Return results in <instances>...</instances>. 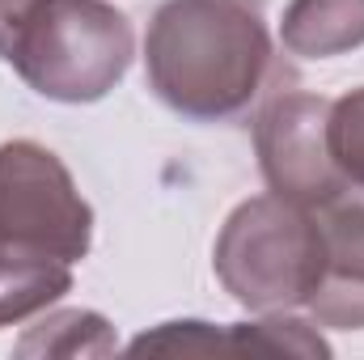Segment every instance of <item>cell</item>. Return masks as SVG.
<instances>
[{
  "mask_svg": "<svg viewBox=\"0 0 364 360\" xmlns=\"http://www.w3.org/2000/svg\"><path fill=\"white\" fill-rule=\"evenodd\" d=\"M68 288H73V263L0 246V327H17L47 314Z\"/></svg>",
  "mask_w": 364,
  "mask_h": 360,
  "instance_id": "ba28073f",
  "label": "cell"
},
{
  "mask_svg": "<svg viewBox=\"0 0 364 360\" xmlns=\"http://www.w3.org/2000/svg\"><path fill=\"white\" fill-rule=\"evenodd\" d=\"M326 144L348 186L364 191V85L331 102L326 115Z\"/></svg>",
  "mask_w": 364,
  "mask_h": 360,
  "instance_id": "8fae6325",
  "label": "cell"
},
{
  "mask_svg": "<svg viewBox=\"0 0 364 360\" xmlns=\"http://www.w3.org/2000/svg\"><path fill=\"white\" fill-rule=\"evenodd\" d=\"M279 73L272 34L246 0H166L144 34V77L174 115L225 123Z\"/></svg>",
  "mask_w": 364,
  "mask_h": 360,
  "instance_id": "6da1fadb",
  "label": "cell"
},
{
  "mask_svg": "<svg viewBox=\"0 0 364 360\" xmlns=\"http://www.w3.org/2000/svg\"><path fill=\"white\" fill-rule=\"evenodd\" d=\"M279 43L301 60H335L364 47V0H288Z\"/></svg>",
  "mask_w": 364,
  "mask_h": 360,
  "instance_id": "52a82bcc",
  "label": "cell"
},
{
  "mask_svg": "<svg viewBox=\"0 0 364 360\" xmlns=\"http://www.w3.org/2000/svg\"><path fill=\"white\" fill-rule=\"evenodd\" d=\"M136 55V30L110 0H26L0 30V60L51 102H97Z\"/></svg>",
  "mask_w": 364,
  "mask_h": 360,
  "instance_id": "7a4b0ae2",
  "label": "cell"
},
{
  "mask_svg": "<svg viewBox=\"0 0 364 360\" xmlns=\"http://www.w3.org/2000/svg\"><path fill=\"white\" fill-rule=\"evenodd\" d=\"M21 4H26V0H0V30H4L9 21H13V13H17Z\"/></svg>",
  "mask_w": 364,
  "mask_h": 360,
  "instance_id": "7c38bea8",
  "label": "cell"
},
{
  "mask_svg": "<svg viewBox=\"0 0 364 360\" xmlns=\"http://www.w3.org/2000/svg\"><path fill=\"white\" fill-rule=\"evenodd\" d=\"M220 288L250 314H296L322 280V233L305 203L284 195L242 199L212 246Z\"/></svg>",
  "mask_w": 364,
  "mask_h": 360,
  "instance_id": "3957f363",
  "label": "cell"
},
{
  "mask_svg": "<svg viewBox=\"0 0 364 360\" xmlns=\"http://www.w3.org/2000/svg\"><path fill=\"white\" fill-rule=\"evenodd\" d=\"M326 115L331 97L292 90L275 93L255 119V149L267 186L305 208L348 186L326 144Z\"/></svg>",
  "mask_w": 364,
  "mask_h": 360,
  "instance_id": "5b68a950",
  "label": "cell"
},
{
  "mask_svg": "<svg viewBox=\"0 0 364 360\" xmlns=\"http://www.w3.org/2000/svg\"><path fill=\"white\" fill-rule=\"evenodd\" d=\"M309 212L322 233V280L305 314L314 327L364 331V191L343 186Z\"/></svg>",
  "mask_w": 364,
  "mask_h": 360,
  "instance_id": "8992f818",
  "label": "cell"
},
{
  "mask_svg": "<svg viewBox=\"0 0 364 360\" xmlns=\"http://www.w3.org/2000/svg\"><path fill=\"white\" fill-rule=\"evenodd\" d=\"M127 352H170V356H212V352H246V335H242V322H225V327H216V322H195V318H186V322H161L157 331H144V335H136L132 339V348Z\"/></svg>",
  "mask_w": 364,
  "mask_h": 360,
  "instance_id": "30bf717a",
  "label": "cell"
},
{
  "mask_svg": "<svg viewBox=\"0 0 364 360\" xmlns=\"http://www.w3.org/2000/svg\"><path fill=\"white\" fill-rule=\"evenodd\" d=\"M0 246L60 263H81L93 246L90 199L38 140L0 144Z\"/></svg>",
  "mask_w": 364,
  "mask_h": 360,
  "instance_id": "277c9868",
  "label": "cell"
},
{
  "mask_svg": "<svg viewBox=\"0 0 364 360\" xmlns=\"http://www.w3.org/2000/svg\"><path fill=\"white\" fill-rule=\"evenodd\" d=\"M114 348V327L93 309H51L17 339V356H110Z\"/></svg>",
  "mask_w": 364,
  "mask_h": 360,
  "instance_id": "9c48e42d",
  "label": "cell"
}]
</instances>
